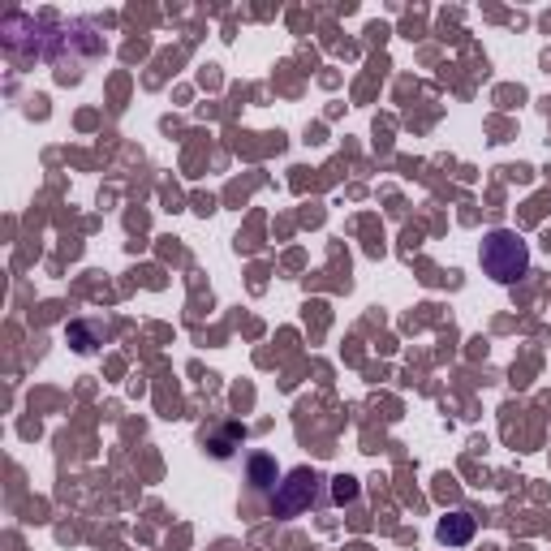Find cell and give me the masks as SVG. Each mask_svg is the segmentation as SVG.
Segmentation results:
<instances>
[{"label": "cell", "mask_w": 551, "mask_h": 551, "mask_svg": "<svg viewBox=\"0 0 551 551\" xmlns=\"http://www.w3.org/2000/svg\"><path fill=\"white\" fill-rule=\"evenodd\" d=\"M483 267L491 280H500V285H513L530 272V246L521 242L517 233L508 229H496L483 237Z\"/></svg>", "instance_id": "1"}, {"label": "cell", "mask_w": 551, "mask_h": 551, "mask_svg": "<svg viewBox=\"0 0 551 551\" xmlns=\"http://www.w3.org/2000/svg\"><path fill=\"white\" fill-rule=\"evenodd\" d=\"M323 487H328V483H323L319 470H306V465H298V470H289L285 483L276 487L272 513H276V517H298V513H306V508L323 504V496H319Z\"/></svg>", "instance_id": "2"}, {"label": "cell", "mask_w": 551, "mask_h": 551, "mask_svg": "<svg viewBox=\"0 0 551 551\" xmlns=\"http://www.w3.org/2000/svg\"><path fill=\"white\" fill-rule=\"evenodd\" d=\"M474 526H478L474 513L457 508V513H448V517L440 521V530H435V534H440V543H448V547H465V543L474 539Z\"/></svg>", "instance_id": "3"}, {"label": "cell", "mask_w": 551, "mask_h": 551, "mask_svg": "<svg viewBox=\"0 0 551 551\" xmlns=\"http://www.w3.org/2000/svg\"><path fill=\"white\" fill-rule=\"evenodd\" d=\"M276 465H272V457H263V452H259V457H250V483L254 487H259V491H267V487H272L276 483Z\"/></svg>", "instance_id": "4"}, {"label": "cell", "mask_w": 551, "mask_h": 551, "mask_svg": "<svg viewBox=\"0 0 551 551\" xmlns=\"http://www.w3.org/2000/svg\"><path fill=\"white\" fill-rule=\"evenodd\" d=\"M328 487H332V504H353V500H358V478H349V474L328 478Z\"/></svg>", "instance_id": "5"}]
</instances>
